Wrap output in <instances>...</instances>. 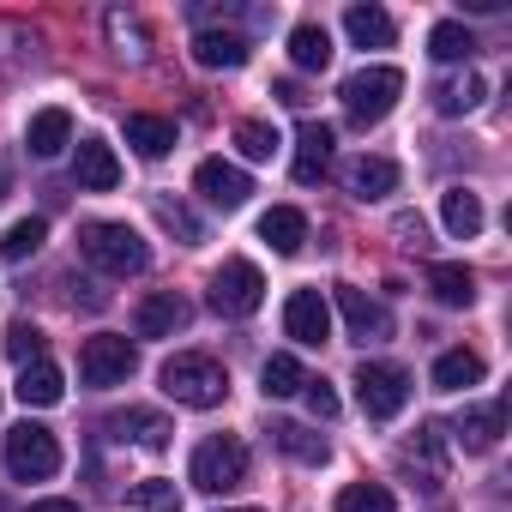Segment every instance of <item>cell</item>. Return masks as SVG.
<instances>
[{
  "instance_id": "20",
  "label": "cell",
  "mask_w": 512,
  "mask_h": 512,
  "mask_svg": "<svg viewBox=\"0 0 512 512\" xmlns=\"http://www.w3.org/2000/svg\"><path fill=\"white\" fill-rule=\"evenodd\" d=\"M25 145H31V157H61L73 145V115L67 109H37L31 127H25Z\"/></svg>"
},
{
  "instance_id": "45",
  "label": "cell",
  "mask_w": 512,
  "mask_h": 512,
  "mask_svg": "<svg viewBox=\"0 0 512 512\" xmlns=\"http://www.w3.org/2000/svg\"><path fill=\"white\" fill-rule=\"evenodd\" d=\"M235 512H260V506H235Z\"/></svg>"
},
{
  "instance_id": "9",
  "label": "cell",
  "mask_w": 512,
  "mask_h": 512,
  "mask_svg": "<svg viewBox=\"0 0 512 512\" xmlns=\"http://www.w3.org/2000/svg\"><path fill=\"white\" fill-rule=\"evenodd\" d=\"M284 332H290L302 350H320V344L332 338V308H326V296H320V290H296V296L284 302Z\"/></svg>"
},
{
  "instance_id": "17",
  "label": "cell",
  "mask_w": 512,
  "mask_h": 512,
  "mask_svg": "<svg viewBox=\"0 0 512 512\" xmlns=\"http://www.w3.org/2000/svg\"><path fill=\"white\" fill-rule=\"evenodd\" d=\"M73 175H79L85 193H115V187H121V163H115V151H109L103 139H85V145H79Z\"/></svg>"
},
{
  "instance_id": "3",
  "label": "cell",
  "mask_w": 512,
  "mask_h": 512,
  "mask_svg": "<svg viewBox=\"0 0 512 512\" xmlns=\"http://www.w3.org/2000/svg\"><path fill=\"white\" fill-rule=\"evenodd\" d=\"M338 97H344V115H350L356 127H374V121H386L392 103L404 97V73H398V67H362V73L344 79Z\"/></svg>"
},
{
  "instance_id": "12",
  "label": "cell",
  "mask_w": 512,
  "mask_h": 512,
  "mask_svg": "<svg viewBox=\"0 0 512 512\" xmlns=\"http://www.w3.org/2000/svg\"><path fill=\"white\" fill-rule=\"evenodd\" d=\"M187 320H193V308H187V296H175V290H151V296L133 308V332H139V338H175Z\"/></svg>"
},
{
  "instance_id": "30",
  "label": "cell",
  "mask_w": 512,
  "mask_h": 512,
  "mask_svg": "<svg viewBox=\"0 0 512 512\" xmlns=\"http://www.w3.org/2000/svg\"><path fill=\"white\" fill-rule=\"evenodd\" d=\"M302 380H308V368H302L290 350L266 356V368H260V392H266V398H296V392H302Z\"/></svg>"
},
{
  "instance_id": "15",
  "label": "cell",
  "mask_w": 512,
  "mask_h": 512,
  "mask_svg": "<svg viewBox=\"0 0 512 512\" xmlns=\"http://www.w3.org/2000/svg\"><path fill=\"white\" fill-rule=\"evenodd\" d=\"M500 428H506V404H500V398H494V404H470V410L452 422V434H458L464 452H494V446H500Z\"/></svg>"
},
{
  "instance_id": "22",
  "label": "cell",
  "mask_w": 512,
  "mask_h": 512,
  "mask_svg": "<svg viewBox=\"0 0 512 512\" xmlns=\"http://www.w3.org/2000/svg\"><path fill=\"white\" fill-rule=\"evenodd\" d=\"M260 235L272 241V253H284V260H290V253H302V241H308V217L296 205H272L260 217Z\"/></svg>"
},
{
  "instance_id": "14",
  "label": "cell",
  "mask_w": 512,
  "mask_h": 512,
  "mask_svg": "<svg viewBox=\"0 0 512 512\" xmlns=\"http://www.w3.org/2000/svg\"><path fill=\"white\" fill-rule=\"evenodd\" d=\"M332 145H338V133H332L326 121H302V133H296V181H302V187L326 181V169H332Z\"/></svg>"
},
{
  "instance_id": "43",
  "label": "cell",
  "mask_w": 512,
  "mask_h": 512,
  "mask_svg": "<svg viewBox=\"0 0 512 512\" xmlns=\"http://www.w3.org/2000/svg\"><path fill=\"white\" fill-rule=\"evenodd\" d=\"M31 512H79V500H37Z\"/></svg>"
},
{
  "instance_id": "23",
  "label": "cell",
  "mask_w": 512,
  "mask_h": 512,
  "mask_svg": "<svg viewBox=\"0 0 512 512\" xmlns=\"http://www.w3.org/2000/svg\"><path fill=\"white\" fill-rule=\"evenodd\" d=\"M482 97H488V85H482V73H470V67L434 85V109H440V115H470V109H482Z\"/></svg>"
},
{
  "instance_id": "40",
  "label": "cell",
  "mask_w": 512,
  "mask_h": 512,
  "mask_svg": "<svg viewBox=\"0 0 512 512\" xmlns=\"http://www.w3.org/2000/svg\"><path fill=\"white\" fill-rule=\"evenodd\" d=\"M302 398H308V410H314V416H338V392H332L326 380H314V374H308V380H302Z\"/></svg>"
},
{
  "instance_id": "29",
  "label": "cell",
  "mask_w": 512,
  "mask_h": 512,
  "mask_svg": "<svg viewBox=\"0 0 512 512\" xmlns=\"http://www.w3.org/2000/svg\"><path fill=\"white\" fill-rule=\"evenodd\" d=\"M290 61H296L302 73H326V67H332V37H326V25H296V31H290Z\"/></svg>"
},
{
  "instance_id": "4",
  "label": "cell",
  "mask_w": 512,
  "mask_h": 512,
  "mask_svg": "<svg viewBox=\"0 0 512 512\" xmlns=\"http://www.w3.org/2000/svg\"><path fill=\"white\" fill-rule=\"evenodd\" d=\"M187 476H193V488H205V494H229V488L247 482V446H241L235 434H211V440L193 446Z\"/></svg>"
},
{
  "instance_id": "2",
  "label": "cell",
  "mask_w": 512,
  "mask_h": 512,
  "mask_svg": "<svg viewBox=\"0 0 512 512\" xmlns=\"http://www.w3.org/2000/svg\"><path fill=\"white\" fill-rule=\"evenodd\" d=\"M157 380H163V392H169L175 404H187V410H217V404L229 398V374H223V362H217V356H199V350L169 356Z\"/></svg>"
},
{
  "instance_id": "36",
  "label": "cell",
  "mask_w": 512,
  "mask_h": 512,
  "mask_svg": "<svg viewBox=\"0 0 512 512\" xmlns=\"http://www.w3.org/2000/svg\"><path fill=\"white\" fill-rule=\"evenodd\" d=\"M235 145H241L247 163H272V151H278L284 139H278L272 121H241V127H235Z\"/></svg>"
},
{
  "instance_id": "13",
  "label": "cell",
  "mask_w": 512,
  "mask_h": 512,
  "mask_svg": "<svg viewBox=\"0 0 512 512\" xmlns=\"http://www.w3.org/2000/svg\"><path fill=\"white\" fill-rule=\"evenodd\" d=\"M344 187H350V199H386L392 187H398V163L392 157H380V151H362V157H350L344 163Z\"/></svg>"
},
{
  "instance_id": "41",
  "label": "cell",
  "mask_w": 512,
  "mask_h": 512,
  "mask_svg": "<svg viewBox=\"0 0 512 512\" xmlns=\"http://www.w3.org/2000/svg\"><path fill=\"white\" fill-rule=\"evenodd\" d=\"M392 235H398L404 247H428V223H422L416 211H398V217H392Z\"/></svg>"
},
{
  "instance_id": "7",
  "label": "cell",
  "mask_w": 512,
  "mask_h": 512,
  "mask_svg": "<svg viewBox=\"0 0 512 512\" xmlns=\"http://www.w3.org/2000/svg\"><path fill=\"white\" fill-rule=\"evenodd\" d=\"M133 368H139V350L121 332H97L79 344V380L85 386H127Z\"/></svg>"
},
{
  "instance_id": "8",
  "label": "cell",
  "mask_w": 512,
  "mask_h": 512,
  "mask_svg": "<svg viewBox=\"0 0 512 512\" xmlns=\"http://www.w3.org/2000/svg\"><path fill=\"white\" fill-rule=\"evenodd\" d=\"M356 404L374 416V422H392L404 404H410V374L398 362H362L356 368Z\"/></svg>"
},
{
  "instance_id": "38",
  "label": "cell",
  "mask_w": 512,
  "mask_h": 512,
  "mask_svg": "<svg viewBox=\"0 0 512 512\" xmlns=\"http://www.w3.org/2000/svg\"><path fill=\"white\" fill-rule=\"evenodd\" d=\"M127 506H139V512H181V488L163 482V476H151V482H133Z\"/></svg>"
},
{
  "instance_id": "27",
  "label": "cell",
  "mask_w": 512,
  "mask_h": 512,
  "mask_svg": "<svg viewBox=\"0 0 512 512\" xmlns=\"http://www.w3.org/2000/svg\"><path fill=\"white\" fill-rule=\"evenodd\" d=\"M344 31H350L356 49H392V13L386 7H350Z\"/></svg>"
},
{
  "instance_id": "35",
  "label": "cell",
  "mask_w": 512,
  "mask_h": 512,
  "mask_svg": "<svg viewBox=\"0 0 512 512\" xmlns=\"http://www.w3.org/2000/svg\"><path fill=\"white\" fill-rule=\"evenodd\" d=\"M151 211H157V223H163L169 235H181L187 247H199V241H205V223H199L181 199H163V193H157V199H151Z\"/></svg>"
},
{
  "instance_id": "28",
  "label": "cell",
  "mask_w": 512,
  "mask_h": 512,
  "mask_svg": "<svg viewBox=\"0 0 512 512\" xmlns=\"http://www.w3.org/2000/svg\"><path fill=\"white\" fill-rule=\"evenodd\" d=\"M127 145L139 157H169L175 151V121H163V115H127Z\"/></svg>"
},
{
  "instance_id": "39",
  "label": "cell",
  "mask_w": 512,
  "mask_h": 512,
  "mask_svg": "<svg viewBox=\"0 0 512 512\" xmlns=\"http://www.w3.org/2000/svg\"><path fill=\"white\" fill-rule=\"evenodd\" d=\"M43 344H49V338H43L31 320H13V332H7V356H13L19 368H25V362H43Z\"/></svg>"
},
{
  "instance_id": "24",
  "label": "cell",
  "mask_w": 512,
  "mask_h": 512,
  "mask_svg": "<svg viewBox=\"0 0 512 512\" xmlns=\"http://www.w3.org/2000/svg\"><path fill=\"white\" fill-rule=\"evenodd\" d=\"M428 290H434V302H446V308H470V302H476V278H470V266H458V260H434V266H428Z\"/></svg>"
},
{
  "instance_id": "42",
  "label": "cell",
  "mask_w": 512,
  "mask_h": 512,
  "mask_svg": "<svg viewBox=\"0 0 512 512\" xmlns=\"http://www.w3.org/2000/svg\"><path fill=\"white\" fill-rule=\"evenodd\" d=\"M272 97H278V103H290V109H302V103H308V97H302V85H296V79H278V91H272Z\"/></svg>"
},
{
  "instance_id": "5",
  "label": "cell",
  "mask_w": 512,
  "mask_h": 512,
  "mask_svg": "<svg viewBox=\"0 0 512 512\" xmlns=\"http://www.w3.org/2000/svg\"><path fill=\"white\" fill-rule=\"evenodd\" d=\"M211 314H223V320H247V314H260V302H266V278H260V266L253 260H223L217 272H211Z\"/></svg>"
},
{
  "instance_id": "32",
  "label": "cell",
  "mask_w": 512,
  "mask_h": 512,
  "mask_svg": "<svg viewBox=\"0 0 512 512\" xmlns=\"http://www.w3.org/2000/svg\"><path fill=\"white\" fill-rule=\"evenodd\" d=\"M103 31H109V43H115V55H121V61H145L151 37H145V25H139L133 13H121V7H115V13L103 19Z\"/></svg>"
},
{
  "instance_id": "46",
  "label": "cell",
  "mask_w": 512,
  "mask_h": 512,
  "mask_svg": "<svg viewBox=\"0 0 512 512\" xmlns=\"http://www.w3.org/2000/svg\"><path fill=\"white\" fill-rule=\"evenodd\" d=\"M0 512H7V500H0Z\"/></svg>"
},
{
  "instance_id": "34",
  "label": "cell",
  "mask_w": 512,
  "mask_h": 512,
  "mask_svg": "<svg viewBox=\"0 0 512 512\" xmlns=\"http://www.w3.org/2000/svg\"><path fill=\"white\" fill-rule=\"evenodd\" d=\"M43 235H49V223H43V217H19L7 235H0V260H13V266H19V260H31V253L43 247Z\"/></svg>"
},
{
  "instance_id": "26",
  "label": "cell",
  "mask_w": 512,
  "mask_h": 512,
  "mask_svg": "<svg viewBox=\"0 0 512 512\" xmlns=\"http://www.w3.org/2000/svg\"><path fill=\"white\" fill-rule=\"evenodd\" d=\"M272 446L290 452L296 464H326V458H332L326 434H314V428H302V422H272Z\"/></svg>"
},
{
  "instance_id": "21",
  "label": "cell",
  "mask_w": 512,
  "mask_h": 512,
  "mask_svg": "<svg viewBox=\"0 0 512 512\" xmlns=\"http://www.w3.org/2000/svg\"><path fill=\"white\" fill-rule=\"evenodd\" d=\"M404 464H410V470H422V476H428V488H434V482L446 476V428H440V422H422V428H416V440L404 446Z\"/></svg>"
},
{
  "instance_id": "19",
  "label": "cell",
  "mask_w": 512,
  "mask_h": 512,
  "mask_svg": "<svg viewBox=\"0 0 512 512\" xmlns=\"http://www.w3.org/2000/svg\"><path fill=\"white\" fill-rule=\"evenodd\" d=\"M247 55H253V49H247L241 31H211V25H199V37H193V61L211 67V73H217V67H247Z\"/></svg>"
},
{
  "instance_id": "6",
  "label": "cell",
  "mask_w": 512,
  "mask_h": 512,
  "mask_svg": "<svg viewBox=\"0 0 512 512\" xmlns=\"http://www.w3.org/2000/svg\"><path fill=\"white\" fill-rule=\"evenodd\" d=\"M55 470H61V440L43 422L7 428V476L13 482H49Z\"/></svg>"
},
{
  "instance_id": "25",
  "label": "cell",
  "mask_w": 512,
  "mask_h": 512,
  "mask_svg": "<svg viewBox=\"0 0 512 512\" xmlns=\"http://www.w3.org/2000/svg\"><path fill=\"white\" fill-rule=\"evenodd\" d=\"M440 223H446L458 241H476V235H482V199L464 193V187H446V193H440Z\"/></svg>"
},
{
  "instance_id": "10",
  "label": "cell",
  "mask_w": 512,
  "mask_h": 512,
  "mask_svg": "<svg viewBox=\"0 0 512 512\" xmlns=\"http://www.w3.org/2000/svg\"><path fill=\"white\" fill-rule=\"evenodd\" d=\"M332 296H338V314H344V326H350V338H356V344H380V338H392V314H386L368 290L338 284Z\"/></svg>"
},
{
  "instance_id": "37",
  "label": "cell",
  "mask_w": 512,
  "mask_h": 512,
  "mask_svg": "<svg viewBox=\"0 0 512 512\" xmlns=\"http://www.w3.org/2000/svg\"><path fill=\"white\" fill-rule=\"evenodd\" d=\"M338 512H398V500H392L386 482H350L338 494Z\"/></svg>"
},
{
  "instance_id": "18",
  "label": "cell",
  "mask_w": 512,
  "mask_h": 512,
  "mask_svg": "<svg viewBox=\"0 0 512 512\" xmlns=\"http://www.w3.org/2000/svg\"><path fill=\"white\" fill-rule=\"evenodd\" d=\"M103 428H109L115 440H133V446H145V452H163V446H169V434H175V428H169L157 410H115Z\"/></svg>"
},
{
  "instance_id": "31",
  "label": "cell",
  "mask_w": 512,
  "mask_h": 512,
  "mask_svg": "<svg viewBox=\"0 0 512 512\" xmlns=\"http://www.w3.org/2000/svg\"><path fill=\"white\" fill-rule=\"evenodd\" d=\"M482 380V356L476 350H446L440 362H434V386L440 392H464V386H476Z\"/></svg>"
},
{
  "instance_id": "1",
  "label": "cell",
  "mask_w": 512,
  "mask_h": 512,
  "mask_svg": "<svg viewBox=\"0 0 512 512\" xmlns=\"http://www.w3.org/2000/svg\"><path fill=\"white\" fill-rule=\"evenodd\" d=\"M79 253H85L97 272H109V278H139V272L151 266L145 235H139V229H127V223H103V217L79 229Z\"/></svg>"
},
{
  "instance_id": "33",
  "label": "cell",
  "mask_w": 512,
  "mask_h": 512,
  "mask_svg": "<svg viewBox=\"0 0 512 512\" xmlns=\"http://www.w3.org/2000/svg\"><path fill=\"white\" fill-rule=\"evenodd\" d=\"M428 55L446 61V67H452V61H470V55H476V37H470L458 19H440V25L428 31Z\"/></svg>"
},
{
  "instance_id": "44",
  "label": "cell",
  "mask_w": 512,
  "mask_h": 512,
  "mask_svg": "<svg viewBox=\"0 0 512 512\" xmlns=\"http://www.w3.org/2000/svg\"><path fill=\"white\" fill-rule=\"evenodd\" d=\"M0 199H7V169H0Z\"/></svg>"
},
{
  "instance_id": "16",
  "label": "cell",
  "mask_w": 512,
  "mask_h": 512,
  "mask_svg": "<svg viewBox=\"0 0 512 512\" xmlns=\"http://www.w3.org/2000/svg\"><path fill=\"white\" fill-rule=\"evenodd\" d=\"M13 398H19L25 410H49V404H61V398H67V380H61V368L43 356V362H25V368H19Z\"/></svg>"
},
{
  "instance_id": "11",
  "label": "cell",
  "mask_w": 512,
  "mask_h": 512,
  "mask_svg": "<svg viewBox=\"0 0 512 512\" xmlns=\"http://www.w3.org/2000/svg\"><path fill=\"white\" fill-rule=\"evenodd\" d=\"M193 187H199L217 211H241V205H247V193H253L247 169H235V163H223V157H205V163L193 169Z\"/></svg>"
}]
</instances>
